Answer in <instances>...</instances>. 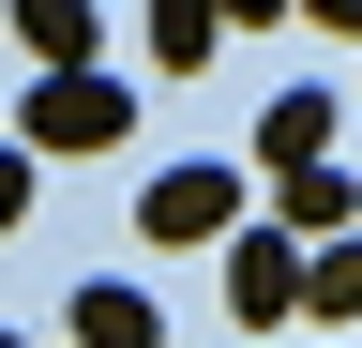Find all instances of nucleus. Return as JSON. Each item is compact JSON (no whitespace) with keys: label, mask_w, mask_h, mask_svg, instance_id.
<instances>
[{"label":"nucleus","mask_w":362,"mask_h":348,"mask_svg":"<svg viewBox=\"0 0 362 348\" xmlns=\"http://www.w3.org/2000/svg\"><path fill=\"white\" fill-rule=\"evenodd\" d=\"M30 152H121V121H136V91H121V76L106 61H90V76H30Z\"/></svg>","instance_id":"1"},{"label":"nucleus","mask_w":362,"mask_h":348,"mask_svg":"<svg viewBox=\"0 0 362 348\" xmlns=\"http://www.w3.org/2000/svg\"><path fill=\"white\" fill-rule=\"evenodd\" d=\"M136 228H151V242H226V228H257V212H242V167H166V182L136 197Z\"/></svg>","instance_id":"2"},{"label":"nucleus","mask_w":362,"mask_h":348,"mask_svg":"<svg viewBox=\"0 0 362 348\" xmlns=\"http://www.w3.org/2000/svg\"><path fill=\"white\" fill-rule=\"evenodd\" d=\"M226 318H242V333H287L302 318V242L287 228H242V242H226Z\"/></svg>","instance_id":"3"},{"label":"nucleus","mask_w":362,"mask_h":348,"mask_svg":"<svg viewBox=\"0 0 362 348\" xmlns=\"http://www.w3.org/2000/svg\"><path fill=\"white\" fill-rule=\"evenodd\" d=\"M332 121H347L332 91H272V106H257V167H272V182H302V167H332Z\"/></svg>","instance_id":"4"},{"label":"nucleus","mask_w":362,"mask_h":348,"mask_svg":"<svg viewBox=\"0 0 362 348\" xmlns=\"http://www.w3.org/2000/svg\"><path fill=\"white\" fill-rule=\"evenodd\" d=\"M272 228H287V242H347L362 228V182H347V167H302V182H272Z\"/></svg>","instance_id":"5"},{"label":"nucleus","mask_w":362,"mask_h":348,"mask_svg":"<svg viewBox=\"0 0 362 348\" xmlns=\"http://www.w3.org/2000/svg\"><path fill=\"white\" fill-rule=\"evenodd\" d=\"M76 348H166V303L121 288V273H90V288H76Z\"/></svg>","instance_id":"6"},{"label":"nucleus","mask_w":362,"mask_h":348,"mask_svg":"<svg viewBox=\"0 0 362 348\" xmlns=\"http://www.w3.org/2000/svg\"><path fill=\"white\" fill-rule=\"evenodd\" d=\"M16 30H30V61H45V76H90V61H106V16H90V0H30Z\"/></svg>","instance_id":"7"},{"label":"nucleus","mask_w":362,"mask_h":348,"mask_svg":"<svg viewBox=\"0 0 362 348\" xmlns=\"http://www.w3.org/2000/svg\"><path fill=\"white\" fill-rule=\"evenodd\" d=\"M302 318L317 333H362V242H302Z\"/></svg>","instance_id":"8"},{"label":"nucleus","mask_w":362,"mask_h":348,"mask_svg":"<svg viewBox=\"0 0 362 348\" xmlns=\"http://www.w3.org/2000/svg\"><path fill=\"white\" fill-rule=\"evenodd\" d=\"M211 46H226V16H211V0H166V16H151V61H166V76H197Z\"/></svg>","instance_id":"9"},{"label":"nucleus","mask_w":362,"mask_h":348,"mask_svg":"<svg viewBox=\"0 0 362 348\" xmlns=\"http://www.w3.org/2000/svg\"><path fill=\"white\" fill-rule=\"evenodd\" d=\"M30 228V152H0V242Z\"/></svg>","instance_id":"10"},{"label":"nucleus","mask_w":362,"mask_h":348,"mask_svg":"<svg viewBox=\"0 0 362 348\" xmlns=\"http://www.w3.org/2000/svg\"><path fill=\"white\" fill-rule=\"evenodd\" d=\"M0 348H16V333H0Z\"/></svg>","instance_id":"11"}]
</instances>
